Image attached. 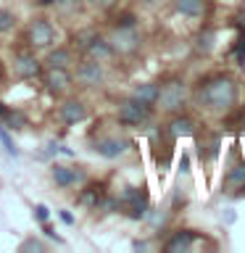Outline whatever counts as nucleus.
Wrapping results in <instances>:
<instances>
[{"label": "nucleus", "mask_w": 245, "mask_h": 253, "mask_svg": "<svg viewBox=\"0 0 245 253\" xmlns=\"http://www.w3.org/2000/svg\"><path fill=\"white\" fill-rule=\"evenodd\" d=\"M158 90H161V84H156V82H140L132 90V98L148 103V106H156L158 103Z\"/></svg>", "instance_id": "obj_16"}, {"label": "nucleus", "mask_w": 245, "mask_h": 253, "mask_svg": "<svg viewBox=\"0 0 245 253\" xmlns=\"http://www.w3.org/2000/svg\"><path fill=\"white\" fill-rule=\"evenodd\" d=\"M100 201H103V187L100 185L84 187V193L79 195V206H84V209H98Z\"/></svg>", "instance_id": "obj_19"}, {"label": "nucleus", "mask_w": 245, "mask_h": 253, "mask_svg": "<svg viewBox=\"0 0 245 253\" xmlns=\"http://www.w3.org/2000/svg\"><path fill=\"white\" fill-rule=\"evenodd\" d=\"M134 248H137V251H145V248H148V243H142V240H137V243H134Z\"/></svg>", "instance_id": "obj_29"}, {"label": "nucleus", "mask_w": 245, "mask_h": 253, "mask_svg": "<svg viewBox=\"0 0 245 253\" xmlns=\"http://www.w3.org/2000/svg\"><path fill=\"white\" fill-rule=\"evenodd\" d=\"M90 116V111H87V106L79 98H66L58 103V119L66 126H74V124H82L84 119Z\"/></svg>", "instance_id": "obj_8"}, {"label": "nucleus", "mask_w": 245, "mask_h": 253, "mask_svg": "<svg viewBox=\"0 0 245 253\" xmlns=\"http://www.w3.org/2000/svg\"><path fill=\"white\" fill-rule=\"evenodd\" d=\"M150 108L153 106H148V103H142L137 98H126L119 103V111H116V116H119V122L126 124V126H142L150 119Z\"/></svg>", "instance_id": "obj_3"}, {"label": "nucleus", "mask_w": 245, "mask_h": 253, "mask_svg": "<svg viewBox=\"0 0 245 253\" xmlns=\"http://www.w3.org/2000/svg\"><path fill=\"white\" fill-rule=\"evenodd\" d=\"M84 55H90V58L100 61V63H106L108 58H114V55H116V50H114V45H111V40H108V37L95 35V40L90 42V47L84 50Z\"/></svg>", "instance_id": "obj_13"}, {"label": "nucleus", "mask_w": 245, "mask_h": 253, "mask_svg": "<svg viewBox=\"0 0 245 253\" xmlns=\"http://www.w3.org/2000/svg\"><path fill=\"white\" fill-rule=\"evenodd\" d=\"M40 227H42V235L47 237V240H53V243H63V240H61V235L55 232V227L50 224V221H42Z\"/></svg>", "instance_id": "obj_26"}, {"label": "nucleus", "mask_w": 245, "mask_h": 253, "mask_svg": "<svg viewBox=\"0 0 245 253\" xmlns=\"http://www.w3.org/2000/svg\"><path fill=\"white\" fill-rule=\"evenodd\" d=\"M24 37H27V45L32 50H47V47L55 45V40H58V32H55L53 21L45 19V16H37V19H32L27 24V32H24Z\"/></svg>", "instance_id": "obj_2"}, {"label": "nucleus", "mask_w": 245, "mask_h": 253, "mask_svg": "<svg viewBox=\"0 0 245 253\" xmlns=\"http://www.w3.org/2000/svg\"><path fill=\"white\" fill-rule=\"evenodd\" d=\"M16 24H19V19H16V13L11 11V8H0V35L13 32Z\"/></svg>", "instance_id": "obj_21"}, {"label": "nucleus", "mask_w": 245, "mask_h": 253, "mask_svg": "<svg viewBox=\"0 0 245 253\" xmlns=\"http://www.w3.org/2000/svg\"><path fill=\"white\" fill-rule=\"evenodd\" d=\"M42 61L37 58V55H32V53H19L13 58V71H16V77L24 79V82H29V79H37L40 74H42Z\"/></svg>", "instance_id": "obj_10"}, {"label": "nucleus", "mask_w": 245, "mask_h": 253, "mask_svg": "<svg viewBox=\"0 0 245 253\" xmlns=\"http://www.w3.org/2000/svg\"><path fill=\"white\" fill-rule=\"evenodd\" d=\"M21 251H35V253H42L45 251V243L37 240V237H27V240L21 243Z\"/></svg>", "instance_id": "obj_25"}, {"label": "nucleus", "mask_w": 245, "mask_h": 253, "mask_svg": "<svg viewBox=\"0 0 245 253\" xmlns=\"http://www.w3.org/2000/svg\"><path fill=\"white\" fill-rule=\"evenodd\" d=\"M185 95H187V87L185 82H179V79H169L166 84H161V90H158V106L163 111H179L185 106Z\"/></svg>", "instance_id": "obj_5"}, {"label": "nucleus", "mask_w": 245, "mask_h": 253, "mask_svg": "<svg viewBox=\"0 0 245 253\" xmlns=\"http://www.w3.org/2000/svg\"><path fill=\"white\" fill-rule=\"evenodd\" d=\"M92 150L103 158H108V161H116V158H122L126 150H129V140L124 137H103L92 145Z\"/></svg>", "instance_id": "obj_11"}, {"label": "nucleus", "mask_w": 245, "mask_h": 253, "mask_svg": "<svg viewBox=\"0 0 245 253\" xmlns=\"http://www.w3.org/2000/svg\"><path fill=\"white\" fill-rule=\"evenodd\" d=\"M106 79V69H103L100 61L84 55L79 63H74V84H82V87H98L103 84Z\"/></svg>", "instance_id": "obj_4"}, {"label": "nucleus", "mask_w": 245, "mask_h": 253, "mask_svg": "<svg viewBox=\"0 0 245 253\" xmlns=\"http://www.w3.org/2000/svg\"><path fill=\"white\" fill-rule=\"evenodd\" d=\"M35 3H37V5H42V8H45V5H53V3H55V0H35Z\"/></svg>", "instance_id": "obj_28"}, {"label": "nucleus", "mask_w": 245, "mask_h": 253, "mask_svg": "<svg viewBox=\"0 0 245 253\" xmlns=\"http://www.w3.org/2000/svg\"><path fill=\"white\" fill-rule=\"evenodd\" d=\"M50 179L58 190H71L74 185L84 179V174L77 169V166H69V164H53L50 166Z\"/></svg>", "instance_id": "obj_9"}, {"label": "nucleus", "mask_w": 245, "mask_h": 253, "mask_svg": "<svg viewBox=\"0 0 245 253\" xmlns=\"http://www.w3.org/2000/svg\"><path fill=\"white\" fill-rule=\"evenodd\" d=\"M224 182H227L229 187H232V185H243V182H245V169H243V166H235V169H229L227 177H224Z\"/></svg>", "instance_id": "obj_23"}, {"label": "nucleus", "mask_w": 245, "mask_h": 253, "mask_svg": "<svg viewBox=\"0 0 245 253\" xmlns=\"http://www.w3.org/2000/svg\"><path fill=\"white\" fill-rule=\"evenodd\" d=\"M95 35H98V32H92V29H82V32H77V35H74V47L84 53L87 47H90V42L95 40Z\"/></svg>", "instance_id": "obj_22"}, {"label": "nucleus", "mask_w": 245, "mask_h": 253, "mask_svg": "<svg viewBox=\"0 0 245 253\" xmlns=\"http://www.w3.org/2000/svg\"><path fill=\"white\" fill-rule=\"evenodd\" d=\"M42 66L71 69V66H74V53H71V47H66V45H53V47H47Z\"/></svg>", "instance_id": "obj_12"}, {"label": "nucleus", "mask_w": 245, "mask_h": 253, "mask_svg": "<svg viewBox=\"0 0 245 253\" xmlns=\"http://www.w3.org/2000/svg\"><path fill=\"white\" fill-rule=\"evenodd\" d=\"M32 216H35L37 224H42V221H50V209H47L45 203H37L35 209H32Z\"/></svg>", "instance_id": "obj_24"}, {"label": "nucleus", "mask_w": 245, "mask_h": 253, "mask_svg": "<svg viewBox=\"0 0 245 253\" xmlns=\"http://www.w3.org/2000/svg\"><path fill=\"white\" fill-rule=\"evenodd\" d=\"M166 132L171 137H190L195 132V122L190 116H174L169 124H166Z\"/></svg>", "instance_id": "obj_15"}, {"label": "nucleus", "mask_w": 245, "mask_h": 253, "mask_svg": "<svg viewBox=\"0 0 245 253\" xmlns=\"http://www.w3.org/2000/svg\"><path fill=\"white\" fill-rule=\"evenodd\" d=\"M0 122H3V124H5L11 132H24V129L29 126L27 116H24L21 111H13V108H8V111H5V116L0 119Z\"/></svg>", "instance_id": "obj_18"}, {"label": "nucleus", "mask_w": 245, "mask_h": 253, "mask_svg": "<svg viewBox=\"0 0 245 253\" xmlns=\"http://www.w3.org/2000/svg\"><path fill=\"white\" fill-rule=\"evenodd\" d=\"M90 3H98V0H90Z\"/></svg>", "instance_id": "obj_31"}, {"label": "nucleus", "mask_w": 245, "mask_h": 253, "mask_svg": "<svg viewBox=\"0 0 245 253\" xmlns=\"http://www.w3.org/2000/svg\"><path fill=\"white\" fill-rule=\"evenodd\" d=\"M0 145H3L5 150V156H11V158H19V145H16V140H13V134L11 129L0 122Z\"/></svg>", "instance_id": "obj_20"}, {"label": "nucleus", "mask_w": 245, "mask_h": 253, "mask_svg": "<svg viewBox=\"0 0 245 253\" xmlns=\"http://www.w3.org/2000/svg\"><path fill=\"white\" fill-rule=\"evenodd\" d=\"M58 219L63 221V224H69V227H71V224H74V221H77V219H74V213H71L69 209H61V211H58Z\"/></svg>", "instance_id": "obj_27"}, {"label": "nucleus", "mask_w": 245, "mask_h": 253, "mask_svg": "<svg viewBox=\"0 0 245 253\" xmlns=\"http://www.w3.org/2000/svg\"><path fill=\"white\" fill-rule=\"evenodd\" d=\"M40 77H42L45 90H50V92H55V95L66 92L69 87L74 84V74H71L69 69H53V66H45Z\"/></svg>", "instance_id": "obj_7"}, {"label": "nucleus", "mask_w": 245, "mask_h": 253, "mask_svg": "<svg viewBox=\"0 0 245 253\" xmlns=\"http://www.w3.org/2000/svg\"><path fill=\"white\" fill-rule=\"evenodd\" d=\"M195 243V232H190V229H179V232H174L169 240L163 243V251L166 253H185L193 248Z\"/></svg>", "instance_id": "obj_14"}, {"label": "nucleus", "mask_w": 245, "mask_h": 253, "mask_svg": "<svg viewBox=\"0 0 245 253\" xmlns=\"http://www.w3.org/2000/svg\"><path fill=\"white\" fill-rule=\"evenodd\" d=\"M108 40H111V45H114V50L122 53V55L134 53V50L140 47V42H142L137 27H116L114 35H111Z\"/></svg>", "instance_id": "obj_6"}, {"label": "nucleus", "mask_w": 245, "mask_h": 253, "mask_svg": "<svg viewBox=\"0 0 245 253\" xmlns=\"http://www.w3.org/2000/svg\"><path fill=\"white\" fill-rule=\"evenodd\" d=\"M198 98H201V103L211 111H229L237 103V84H235L232 77H224V74L211 77L201 84Z\"/></svg>", "instance_id": "obj_1"}, {"label": "nucleus", "mask_w": 245, "mask_h": 253, "mask_svg": "<svg viewBox=\"0 0 245 253\" xmlns=\"http://www.w3.org/2000/svg\"><path fill=\"white\" fill-rule=\"evenodd\" d=\"M5 111H8V106H5V103H3V100H0V119H3V116H5Z\"/></svg>", "instance_id": "obj_30"}, {"label": "nucleus", "mask_w": 245, "mask_h": 253, "mask_svg": "<svg viewBox=\"0 0 245 253\" xmlns=\"http://www.w3.org/2000/svg\"><path fill=\"white\" fill-rule=\"evenodd\" d=\"M174 8H177L182 16H187V19H201L203 11H205V0H177Z\"/></svg>", "instance_id": "obj_17"}]
</instances>
